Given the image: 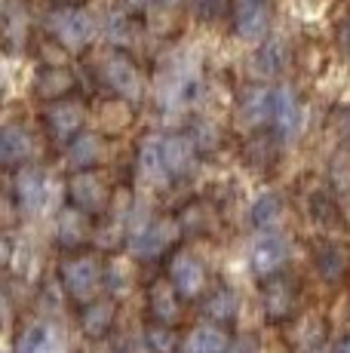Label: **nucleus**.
<instances>
[{"label": "nucleus", "instance_id": "1", "mask_svg": "<svg viewBox=\"0 0 350 353\" xmlns=\"http://www.w3.org/2000/svg\"><path fill=\"white\" fill-rule=\"evenodd\" d=\"M46 28L52 31V37L59 43L80 50L92 40L96 34V19L83 10V6H56V10L46 16Z\"/></svg>", "mask_w": 350, "mask_h": 353}, {"label": "nucleus", "instance_id": "2", "mask_svg": "<svg viewBox=\"0 0 350 353\" xmlns=\"http://www.w3.org/2000/svg\"><path fill=\"white\" fill-rule=\"evenodd\" d=\"M102 74H105V83L126 101H138L141 92H145V80H141L138 65L130 56H123V52H111L102 65Z\"/></svg>", "mask_w": 350, "mask_h": 353}, {"label": "nucleus", "instance_id": "3", "mask_svg": "<svg viewBox=\"0 0 350 353\" xmlns=\"http://www.w3.org/2000/svg\"><path fill=\"white\" fill-rule=\"evenodd\" d=\"M62 280L74 301L86 304L99 292V286H102V264L92 255H80L62 268Z\"/></svg>", "mask_w": 350, "mask_h": 353}, {"label": "nucleus", "instance_id": "4", "mask_svg": "<svg viewBox=\"0 0 350 353\" xmlns=\"http://www.w3.org/2000/svg\"><path fill=\"white\" fill-rule=\"evenodd\" d=\"M169 283L178 292V298H197L206 286V270L194 255L178 252L169 264Z\"/></svg>", "mask_w": 350, "mask_h": 353}, {"label": "nucleus", "instance_id": "5", "mask_svg": "<svg viewBox=\"0 0 350 353\" xmlns=\"http://www.w3.org/2000/svg\"><path fill=\"white\" fill-rule=\"evenodd\" d=\"M289 258V246L280 234H265L252 243L249 249V261H252V270L258 276H271L282 268V261Z\"/></svg>", "mask_w": 350, "mask_h": 353}, {"label": "nucleus", "instance_id": "6", "mask_svg": "<svg viewBox=\"0 0 350 353\" xmlns=\"http://www.w3.org/2000/svg\"><path fill=\"white\" fill-rule=\"evenodd\" d=\"M267 22H271V10L265 0H237L234 10V31L243 40H261L267 34Z\"/></svg>", "mask_w": 350, "mask_h": 353}, {"label": "nucleus", "instance_id": "7", "mask_svg": "<svg viewBox=\"0 0 350 353\" xmlns=\"http://www.w3.org/2000/svg\"><path fill=\"white\" fill-rule=\"evenodd\" d=\"M160 154H163L166 179H181V175H187L194 169L197 148H194L191 135H166L160 141Z\"/></svg>", "mask_w": 350, "mask_h": 353}, {"label": "nucleus", "instance_id": "8", "mask_svg": "<svg viewBox=\"0 0 350 353\" xmlns=\"http://www.w3.org/2000/svg\"><path fill=\"white\" fill-rule=\"evenodd\" d=\"M71 196H74V203H77V209H83L86 215H96V212H102L105 203H107V188L96 172L83 169L80 175H74Z\"/></svg>", "mask_w": 350, "mask_h": 353}, {"label": "nucleus", "instance_id": "9", "mask_svg": "<svg viewBox=\"0 0 350 353\" xmlns=\"http://www.w3.org/2000/svg\"><path fill=\"white\" fill-rule=\"evenodd\" d=\"M175 240V225L172 221H151V225L138 228L132 234V252L138 258H157L166 246Z\"/></svg>", "mask_w": 350, "mask_h": 353}, {"label": "nucleus", "instance_id": "10", "mask_svg": "<svg viewBox=\"0 0 350 353\" xmlns=\"http://www.w3.org/2000/svg\"><path fill=\"white\" fill-rule=\"evenodd\" d=\"M46 123H50V132L56 135L59 141H71L74 135L83 129V108L77 101L59 99L56 105H50L46 111Z\"/></svg>", "mask_w": 350, "mask_h": 353}, {"label": "nucleus", "instance_id": "11", "mask_svg": "<svg viewBox=\"0 0 350 353\" xmlns=\"http://www.w3.org/2000/svg\"><path fill=\"white\" fill-rule=\"evenodd\" d=\"M271 120L277 123L280 135H295L301 126V105L295 99V92L289 86H280V90L271 92Z\"/></svg>", "mask_w": 350, "mask_h": 353}, {"label": "nucleus", "instance_id": "12", "mask_svg": "<svg viewBox=\"0 0 350 353\" xmlns=\"http://www.w3.org/2000/svg\"><path fill=\"white\" fill-rule=\"evenodd\" d=\"M19 203H22L25 212H40L46 206V196H50V188H46V172L40 166H25L19 172Z\"/></svg>", "mask_w": 350, "mask_h": 353}, {"label": "nucleus", "instance_id": "13", "mask_svg": "<svg viewBox=\"0 0 350 353\" xmlns=\"http://www.w3.org/2000/svg\"><path fill=\"white\" fill-rule=\"evenodd\" d=\"M16 353H65V338L59 332V325L37 323L19 338Z\"/></svg>", "mask_w": 350, "mask_h": 353}, {"label": "nucleus", "instance_id": "14", "mask_svg": "<svg viewBox=\"0 0 350 353\" xmlns=\"http://www.w3.org/2000/svg\"><path fill=\"white\" fill-rule=\"evenodd\" d=\"M31 157V139L22 126H0V166H12Z\"/></svg>", "mask_w": 350, "mask_h": 353}, {"label": "nucleus", "instance_id": "15", "mask_svg": "<svg viewBox=\"0 0 350 353\" xmlns=\"http://www.w3.org/2000/svg\"><path fill=\"white\" fill-rule=\"evenodd\" d=\"M231 350V338L221 325H197L185 344V353H227Z\"/></svg>", "mask_w": 350, "mask_h": 353}, {"label": "nucleus", "instance_id": "16", "mask_svg": "<svg viewBox=\"0 0 350 353\" xmlns=\"http://www.w3.org/2000/svg\"><path fill=\"white\" fill-rule=\"evenodd\" d=\"M86 230H90V221H86V212L77 206L65 209L62 219H59V243L65 249H74L86 240Z\"/></svg>", "mask_w": 350, "mask_h": 353}, {"label": "nucleus", "instance_id": "17", "mask_svg": "<svg viewBox=\"0 0 350 353\" xmlns=\"http://www.w3.org/2000/svg\"><path fill=\"white\" fill-rule=\"evenodd\" d=\"M160 141L157 135H147L138 148V172L145 175L147 181H163L166 169H163V154H160Z\"/></svg>", "mask_w": 350, "mask_h": 353}, {"label": "nucleus", "instance_id": "18", "mask_svg": "<svg viewBox=\"0 0 350 353\" xmlns=\"http://www.w3.org/2000/svg\"><path fill=\"white\" fill-rule=\"evenodd\" d=\"M344 268H347V252L338 243H326V246L316 252V270H320L322 280H329V283L341 280Z\"/></svg>", "mask_w": 350, "mask_h": 353}, {"label": "nucleus", "instance_id": "19", "mask_svg": "<svg viewBox=\"0 0 350 353\" xmlns=\"http://www.w3.org/2000/svg\"><path fill=\"white\" fill-rule=\"evenodd\" d=\"M282 68H286V46L280 40H265L255 52V71L265 77H277Z\"/></svg>", "mask_w": 350, "mask_h": 353}, {"label": "nucleus", "instance_id": "20", "mask_svg": "<svg viewBox=\"0 0 350 353\" xmlns=\"http://www.w3.org/2000/svg\"><path fill=\"white\" fill-rule=\"evenodd\" d=\"M37 92L46 99H62L65 92L74 86V77L71 71H65V68H43V71L37 74Z\"/></svg>", "mask_w": 350, "mask_h": 353}, {"label": "nucleus", "instance_id": "21", "mask_svg": "<svg viewBox=\"0 0 350 353\" xmlns=\"http://www.w3.org/2000/svg\"><path fill=\"white\" fill-rule=\"evenodd\" d=\"M151 310L160 323H172L178 316V292L172 289V283L151 286Z\"/></svg>", "mask_w": 350, "mask_h": 353}, {"label": "nucleus", "instance_id": "22", "mask_svg": "<svg viewBox=\"0 0 350 353\" xmlns=\"http://www.w3.org/2000/svg\"><path fill=\"white\" fill-rule=\"evenodd\" d=\"M237 292L234 289H227V286H221V289H215L212 295H209V301H206V316L215 323H227V320H234L237 316Z\"/></svg>", "mask_w": 350, "mask_h": 353}, {"label": "nucleus", "instance_id": "23", "mask_svg": "<svg viewBox=\"0 0 350 353\" xmlns=\"http://www.w3.org/2000/svg\"><path fill=\"white\" fill-rule=\"evenodd\" d=\"M265 307H267V314L274 316V320H282V316H289L292 314V307H295V292L289 283H271L265 292Z\"/></svg>", "mask_w": 350, "mask_h": 353}, {"label": "nucleus", "instance_id": "24", "mask_svg": "<svg viewBox=\"0 0 350 353\" xmlns=\"http://www.w3.org/2000/svg\"><path fill=\"white\" fill-rule=\"evenodd\" d=\"M68 154L77 166H92L99 157H102V141L90 132H77L74 139L68 141Z\"/></svg>", "mask_w": 350, "mask_h": 353}, {"label": "nucleus", "instance_id": "25", "mask_svg": "<svg viewBox=\"0 0 350 353\" xmlns=\"http://www.w3.org/2000/svg\"><path fill=\"white\" fill-rule=\"evenodd\" d=\"M243 114L249 123H265V120H271V92L249 90L243 99Z\"/></svg>", "mask_w": 350, "mask_h": 353}, {"label": "nucleus", "instance_id": "26", "mask_svg": "<svg viewBox=\"0 0 350 353\" xmlns=\"http://www.w3.org/2000/svg\"><path fill=\"white\" fill-rule=\"evenodd\" d=\"M280 212H282V206H280V200H277L274 194L258 196V200L252 203V225H255V228H271V225H277V221H280Z\"/></svg>", "mask_w": 350, "mask_h": 353}, {"label": "nucleus", "instance_id": "27", "mask_svg": "<svg viewBox=\"0 0 350 353\" xmlns=\"http://www.w3.org/2000/svg\"><path fill=\"white\" fill-rule=\"evenodd\" d=\"M111 316H114L111 304H92V307L83 314V329H86V335H92V338L105 335V329L111 325Z\"/></svg>", "mask_w": 350, "mask_h": 353}, {"label": "nucleus", "instance_id": "28", "mask_svg": "<svg viewBox=\"0 0 350 353\" xmlns=\"http://www.w3.org/2000/svg\"><path fill=\"white\" fill-rule=\"evenodd\" d=\"M231 3L234 0H191V10H194V16L203 19V22H218L221 16L231 12Z\"/></svg>", "mask_w": 350, "mask_h": 353}, {"label": "nucleus", "instance_id": "29", "mask_svg": "<svg viewBox=\"0 0 350 353\" xmlns=\"http://www.w3.org/2000/svg\"><path fill=\"white\" fill-rule=\"evenodd\" d=\"M145 338H147V347L154 353H172L175 350V335L166 329V325H151Z\"/></svg>", "mask_w": 350, "mask_h": 353}, {"label": "nucleus", "instance_id": "30", "mask_svg": "<svg viewBox=\"0 0 350 353\" xmlns=\"http://www.w3.org/2000/svg\"><path fill=\"white\" fill-rule=\"evenodd\" d=\"M107 283L114 286V292H126V289H130V270H126L123 261H111V270H107Z\"/></svg>", "mask_w": 350, "mask_h": 353}, {"label": "nucleus", "instance_id": "31", "mask_svg": "<svg viewBox=\"0 0 350 353\" xmlns=\"http://www.w3.org/2000/svg\"><path fill=\"white\" fill-rule=\"evenodd\" d=\"M191 141H194V148H197V151H212V148L218 145V139H215V126L200 123L197 126V139H191Z\"/></svg>", "mask_w": 350, "mask_h": 353}, {"label": "nucleus", "instance_id": "32", "mask_svg": "<svg viewBox=\"0 0 350 353\" xmlns=\"http://www.w3.org/2000/svg\"><path fill=\"white\" fill-rule=\"evenodd\" d=\"M338 43H341V50L350 52V19L347 22H341V28H338Z\"/></svg>", "mask_w": 350, "mask_h": 353}, {"label": "nucleus", "instance_id": "33", "mask_svg": "<svg viewBox=\"0 0 350 353\" xmlns=\"http://www.w3.org/2000/svg\"><path fill=\"white\" fill-rule=\"evenodd\" d=\"M120 3H123L130 12H141V10H147L154 0H120Z\"/></svg>", "mask_w": 350, "mask_h": 353}, {"label": "nucleus", "instance_id": "34", "mask_svg": "<svg viewBox=\"0 0 350 353\" xmlns=\"http://www.w3.org/2000/svg\"><path fill=\"white\" fill-rule=\"evenodd\" d=\"M227 353H255V344L252 341H237L234 350H227Z\"/></svg>", "mask_w": 350, "mask_h": 353}, {"label": "nucleus", "instance_id": "35", "mask_svg": "<svg viewBox=\"0 0 350 353\" xmlns=\"http://www.w3.org/2000/svg\"><path fill=\"white\" fill-rule=\"evenodd\" d=\"M335 353H350V338H344V341L338 344V350H335Z\"/></svg>", "mask_w": 350, "mask_h": 353}, {"label": "nucleus", "instance_id": "36", "mask_svg": "<svg viewBox=\"0 0 350 353\" xmlns=\"http://www.w3.org/2000/svg\"><path fill=\"white\" fill-rule=\"evenodd\" d=\"M3 310H6V304H3V298H0V323H3Z\"/></svg>", "mask_w": 350, "mask_h": 353}]
</instances>
